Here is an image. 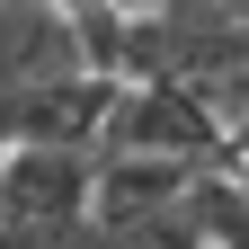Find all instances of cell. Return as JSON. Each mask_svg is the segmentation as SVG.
Returning a JSON list of instances; mask_svg holds the SVG:
<instances>
[{"mask_svg":"<svg viewBox=\"0 0 249 249\" xmlns=\"http://www.w3.org/2000/svg\"><path fill=\"white\" fill-rule=\"evenodd\" d=\"M187 178L196 169H178V160H98V178H89V231H134L151 213H169L187 196Z\"/></svg>","mask_w":249,"mask_h":249,"instance_id":"5","label":"cell"},{"mask_svg":"<svg viewBox=\"0 0 249 249\" xmlns=\"http://www.w3.org/2000/svg\"><path fill=\"white\" fill-rule=\"evenodd\" d=\"M89 71V53L71 36V18L53 0H0V89H27V80H71Z\"/></svg>","mask_w":249,"mask_h":249,"instance_id":"4","label":"cell"},{"mask_svg":"<svg viewBox=\"0 0 249 249\" xmlns=\"http://www.w3.org/2000/svg\"><path fill=\"white\" fill-rule=\"evenodd\" d=\"M187 0H116V18H178Z\"/></svg>","mask_w":249,"mask_h":249,"instance_id":"6","label":"cell"},{"mask_svg":"<svg viewBox=\"0 0 249 249\" xmlns=\"http://www.w3.org/2000/svg\"><path fill=\"white\" fill-rule=\"evenodd\" d=\"M0 213H9V205H0Z\"/></svg>","mask_w":249,"mask_h":249,"instance_id":"7","label":"cell"},{"mask_svg":"<svg viewBox=\"0 0 249 249\" xmlns=\"http://www.w3.org/2000/svg\"><path fill=\"white\" fill-rule=\"evenodd\" d=\"M89 178H98V151H0V205L45 231L89 223Z\"/></svg>","mask_w":249,"mask_h":249,"instance_id":"3","label":"cell"},{"mask_svg":"<svg viewBox=\"0 0 249 249\" xmlns=\"http://www.w3.org/2000/svg\"><path fill=\"white\" fill-rule=\"evenodd\" d=\"M98 160H178V169H213L223 134L196 89H116V107L98 124Z\"/></svg>","mask_w":249,"mask_h":249,"instance_id":"1","label":"cell"},{"mask_svg":"<svg viewBox=\"0 0 249 249\" xmlns=\"http://www.w3.org/2000/svg\"><path fill=\"white\" fill-rule=\"evenodd\" d=\"M107 107H116V80H98V71L0 89V151H98Z\"/></svg>","mask_w":249,"mask_h":249,"instance_id":"2","label":"cell"}]
</instances>
